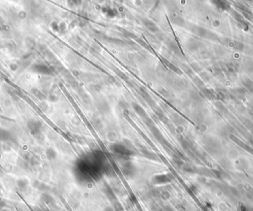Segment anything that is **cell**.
<instances>
[{
	"label": "cell",
	"instance_id": "obj_9",
	"mask_svg": "<svg viewBox=\"0 0 253 211\" xmlns=\"http://www.w3.org/2000/svg\"><path fill=\"white\" fill-rule=\"evenodd\" d=\"M10 138V134L7 130L0 128V139L8 140Z\"/></svg>",
	"mask_w": 253,
	"mask_h": 211
},
{
	"label": "cell",
	"instance_id": "obj_10",
	"mask_svg": "<svg viewBox=\"0 0 253 211\" xmlns=\"http://www.w3.org/2000/svg\"><path fill=\"white\" fill-rule=\"evenodd\" d=\"M46 156L50 160H52L56 157V153L53 148H48V150H46Z\"/></svg>",
	"mask_w": 253,
	"mask_h": 211
},
{
	"label": "cell",
	"instance_id": "obj_12",
	"mask_svg": "<svg viewBox=\"0 0 253 211\" xmlns=\"http://www.w3.org/2000/svg\"><path fill=\"white\" fill-rule=\"evenodd\" d=\"M239 209L241 211H250L249 210V208H247L246 205H244V204H240Z\"/></svg>",
	"mask_w": 253,
	"mask_h": 211
},
{
	"label": "cell",
	"instance_id": "obj_13",
	"mask_svg": "<svg viewBox=\"0 0 253 211\" xmlns=\"http://www.w3.org/2000/svg\"><path fill=\"white\" fill-rule=\"evenodd\" d=\"M46 211H50V210H46Z\"/></svg>",
	"mask_w": 253,
	"mask_h": 211
},
{
	"label": "cell",
	"instance_id": "obj_5",
	"mask_svg": "<svg viewBox=\"0 0 253 211\" xmlns=\"http://www.w3.org/2000/svg\"><path fill=\"white\" fill-rule=\"evenodd\" d=\"M31 94H32L33 95L35 96V97H36L37 99H39V100L44 101V100H45L46 99H47V96H45V94H43L41 90H39L38 88H36V87H33V88L31 89Z\"/></svg>",
	"mask_w": 253,
	"mask_h": 211
},
{
	"label": "cell",
	"instance_id": "obj_4",
	"mask_svg": "<svg viewBox=\"0 0 253 211\" xmlns=\"http://www.w3.org/2000/svg\"><path fill=\"white\" fill-rule=\"evenodd\" d=\"M171 181V178L169 175H159L155 176L153 179V182L155 184H164L166 182H169Z\"/></svg>",
	"mask_w": 253,
	"mask_h": 211
},
{
	"label": "cell",
	"instance_id": "obj_1",
	"mask_svg": "<svg viewBox=\"0 0 253 211\" xmlns=\"http://www.w3.org/2000/svg\"><path fill=\"white\" fill-rule=\"evenodd\" d=\"M111 150L118 157L126 159L130 156L131 153L128 148L121 144H114L111 146Z\"/></svg>",
	"mask_w": 253,
	"mask_h": 211
},
{
	"label": "cell",
	"instance_id": "obj_6",
	"mask_svg": "<svg viewBox=\"0 0 253 211\" xmlns=\"http://www.w3.org/2000/svg\"><path fill=\"white\" fill-rule=\"evenodd\" d=\"M123 171L127 175H131L133 173V166L130 163H126L123 167Z\"/></svg>",
	"mask_w": 253,
	"mask_h": 211
},
{
	"label": "cell",
	"instance_id": "obj_8",
	"mask_svg": "<svg viewBox=\"0 0 253 211\" xmlns=\"http://www.w3.org/2000/svg\"><path fill=\"white\" fill-rule=\"evenodd\" d=\"M134 108H135V110H136V113H137L140 116H141V117L144 118V119H147L148 117H147V114H146V113H145V110L143 109L141 106L138 105V104H136V105L134 106Z\"/></svg>",
	"mask_w": 253,
	"mask_h": 211
},
{
	"label": "cell",
	"instance_id": "obj_11",
	"mask_svg": "<svg viewBox=\"0 0 253 211\" xmlns=\"http://www.w3.org/2000/svg\"><path fill=\"white\" fill-rule=\"evenodd\" d=\"M42 199L43 200H44V201L47 203H50L51 201L53 200V198L51 197L50 195L46 194V193H44V194H43L42 196Z\"/></svg>",
	"mask_w": 253,
	"mask_h": 211
},
{
	"label": "cell",
	"instance_id": "obj_2",
	"mask_svg": "<svg viewBox=\"0 0 253 211\" xmlns=\"http://www.w3.org/2000/svg\"><path fill=\"white\" fill-rule=\"evenodd\" d=\"M27 128L31 133V135L34 136H37L41 133L42 128V124L38 120L35 119H30L27 122Z\"/></svg>",
	"mask_w": 253,
	"mask_h": 211
},
{
	"label": "cell",
	"instance_id": "obj_3",
	"mask_svg": "<svg viewBox=\"0 0 253 211\" xmlns=\"http://www.w3.org/2000/svg\"><path fill=\"white\" fill-rule=\"evenodd\" d=\"M31 70L33 72L38 73H41L44 75H50L52 74V71L48 66L43 65V64H36L31 68Z\"/></svg>",
	"mask_w": 253,
	"mask_h": 211
},
{
	"label": "cell",
	"instance_id": "obj_7",
	"mask_svg": "<svg viewBox=\"0 0 253 211\" xmlns=\"http://www.w3.org/2000/svg\"><path fill=\"white\" fill-rule=\"evenodd\" d=\"M16 184L18 187L20 188V189H25L29 184V182L27 179H25V178L24 179H19L17 180Z\"/></svg>",
	"mask_w": 253,
	"mask_h": 211
}]
</instances>
